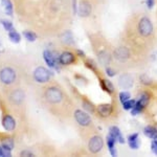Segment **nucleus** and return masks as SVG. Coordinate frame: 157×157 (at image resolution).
<instances>
[{
  "mask_svg": "<svg viewBox=\"0 0 157 157\" xmlns=\"http://www.w3.org/2000/svg\"><path fill=\"white\" fill-rule=\"evenodd\" d=\"M154 24L144 13H135L128 18L124 29V43L139 56L149 54L155 43Z\"/></svg>",
  "mask_w": 157,
  "mask_h": 157,
  "instance_id": "1",
  "label": "nucleus"
},
{
  "mask_svg": "<svg viewBox=\"0 0 157 157\" xmlns=\"http://www.w3.org/2000/svg\"><path fill=\"white\" fill-rule=\"evenodd\" d=\"M43 100L46 105L52 108L50 110L58 107V114H60L61 111L64 112V114H67L70 109V106L68 105L69 98L64 90L58 85H50L45 87L43 90Z\"/></svg>",
  "mask_w": 157,
  "mask_h": 157,
  "instance_id": "2",
  "label": "nucleus"
},
{
  "mask_svg": "<svg viewBox=\"0 0 157 157\" xmlns=\"http://www.w3.org/2000/svg\"><path fill=\"white\" fill-rule=\"evenodd\" d=\"M89 40L91 41V44L93 46V50H94L95 55H97L100 64L107 67L109 64H111V62L113 60L112 59L113 50H111L110 46H109V43L102 36H100L98 34L92 35Z\"/></svg>",
  "mask_w": 157,
  "mask_h": 157,
  "instance_id": "3",
  "label": "nucleus"
},
{
  "mask_svg": "<svg viewBox=\"0 0 157 157\" xmlns=\"http://www.w3.org/2000/svg\"><path fill=\"white\" fill-rule=\"evenodd\" d=\"M140 57L141 56H139L125 43L118 45L112 52V59L115 61L118 66H132L136 63V59H140Z\"/></svg>",
  "mask_w": 157,
  "mask_h": 157,
  "instance_id": "4",
  "label": "nucleus"
},
{
  "mask_svg": "<svg viewBox=\"0 0 157 157\" xmlns=\"http://www.w3.org/2000/svg\"><path fill=\"white\" fill-rule=\"evenodd\" d=\"M6 98L13 107H21L25 100V92L21 88H12L6 93Z\"/></svg>",
  "mask_w": 157,
  "mask_h": 157,
  "instance_id": "5",
  "label": "nucleus"
},
{
  "mask_svg": "<svg viewBox=\"0 0 157 157\" xmlns=\"http://www.w3.org/2000/svg\"><path fill=\"white\" fill-rule=\"evenodd\" d=\"M17 78V73L14 68L4 67L0 70V82L4 85H12Z\"/></svg>",
  "mask_w": 157,
  "mask_h": 157,
  "instance_id": "6",
  "label": "nucleus"
},
{
  "mask_svg": "<svg viewBox=\"0 0 157 157\" xmlns=\"http://www.w3.org/2000/svg\"><path fill=\"white\" fill-rule=\"evenodd\" d=\"M73 117H75V121L78 123V125L83 128H88L92 125V120H91L89 114L85 111L80 110V109H77L73 112Z\"/></svg>",
  "mask_w": 157,
  "mask_h": 157,
  "instance_id": "7",
  "label": "nucleus"
},
{
  "mask_svg": "<svg viewBox=\"0 0 157 157\" xmlns=\"http://www.w3.org/2000/svg\"><path fill=\"white\" fill-rule=\"evenodd\" d=\"M104 147V140L102 136L95 134V135L90 136L89 140H88V150L92 154H98L102 151Z\"/></svg>",
  "mask_w": 157,
  "mask_h": 157,
  "instance_id": "8",
  "label": "nucleus"
},
{
  "mask_svg": "<svg viewBox=\"0 0 157 157\" xmlns=\"http://www.w3.org/2000/svg\"><path fill=\"white\" fill-rule=\"evenodd\" d=\"M33 77H34V80L38 83H47L50 81V78H52V73L48 69H46L43 66H39L37 67L36 69L34 70V73H33Z\"/></svg>",
  "mask_w": 157,
  "mask_h": 157,
  "instance_id": "9",
  "label": "nucleus"
},
{
  "mask_svg": "<svg viewBox=\"0 0 157 157\" xmlns=\"http://www.w3.org/2000/svg\"><path fill=\"white\" fill-rule=\"evenodd\" d=\"M149 102H150V95H149V93L148 92H143L140 94L139 100L136 102L135 106L131 109V113H132L133 115H137L140 112H143L144 109L148 106Z\"/></svg>",
  "mask_w": 157,
  "mask_h": 157,
  "instance_id": "10",
  "label": "nucleus"
},
{
  "mask_svg": "<svg viewBox=\"0 0 157 157\" xmlns=\"http://www.w3.org/2000/svg\"><path fill=\"white\" fill-rule=\"evenodd\" d=\"M134 85V78L130 73H123L118 78V86L121 89H130Z\"/></svg>",
  "mask_w": 157,
  "mask_h": 157,
  "instance_id": "11",
  "label": "nucleus"
},
{
  "mask_svg": "<svg viewBox=\"0 0 157 157\" xmlns=\"http://www.w3.org/2000/svg\"><path fill=\"white\" fill-rule=\"evenodd\" d=\"M112 112H113V105L110 103L100 104L97 107V113L103 118L109 117V116L112 114Z\"/></svg>",
  "mask_w": 157,
  "mask_h": 157,
  "instance_id": "12",
  "label": "nucleus"
},
{
  "mask_svg": "<svg viewBox=\"0 0 157 157\" xmlns=\"http://www.w3.org/2000/svg\"><path fill=\"white\" fill-rule=\"evenodd\" d=\"M2 126H3L4 130L9 131V132L14 131L15 128H16V121H15V118L13 117L11 114H4L3 118H2Z\"/></svg>",
  "mask_w": 157,
  "mask_h": 157,
  "instance_id": "13",
  "label": "nucleus"
},
{
  "mask_svg": "<svg viewBox=\"0 0 157 157\" xmlns=\"http://www.w3.org/2000/svg\"><path fill=\"white\" fill-rule=\"evenodd\" d=\"M75 62V56L70 52H63L59 57V63L61 65H70Z\"/></svg>",
  "mask_w": 157,
  "mask_h": 157,
  "instance_id": "14",
  "label": "nucleus"
},
{
  "mask_svg": "<svg viewBox=\"0 0 157 157\" xmlns=\"http://www.w3.org/2000/svg\"><path fill=\"white\" fill-rule=\"evenodd\" d=\"M43 58H44L45 62H46V64L48 65L49 67H52V68L56 67V58L50 50L48 49L44 50V52H43Z\"/></svg>",
  "mask_w": 157,
  "mask_h": 157,
  "instance_id": "15",
  "label": "nucleus"
},
{
  "mask_svg": "<svg viewBox=\"0 0 157 157\" xmlns=\"http://www.w3.org/2000/svg\"><path fill=\"white\" fill-rule=\"evenodd\" d=\"M100 84H101L102 89L105 91V92L109 93V94L113 93V91H114V87H113L112 83H111L109 80H106V78H100Z\"/></svg>",
  "mask_w": 157,
  "mask_h": 157,
  "instance_id": "16",
  "label": "nucleus"
},
{
  "mask_svg": "<svg viewBox=\"0 0 157 157\" xmlns=\"http://www.w3.org/2000/svg\"><path fill=\"white\" fill-rule=\"evenodd\" d=\"M115 143L116 139L111 135L110 133L107 136V147L109 149V152L112 156H116V149H115Z\"/></svg>",
  "mask_w": 157,
  "mask_h": 157,
  "instance_id": "17",
  "label": "nucleus"
},
{
  "mask_svg": "<svg viewBox=\"0 0 157 157\" xmlns=\"http://www.w3.org/2000/svg\"><path fill=\"white\" fill-rule=\"evenodd\" d=\"M109 133L111 134V135L113 136L116 141H118L120 144H124L125 143V139H124V136L121 135V130L118 129L117 127H115V126H113V127L110 128V130H109Z\"/></svg>",
  "mask_w": 157,
  "mask_h": 157,
  "instance_id": "18",
  "label": "nucleus"
},
{
  "mask_svg": "<svg viewBox=\"0 0 157 157\" xmlns=\"http://www.w3.org/2000/svg\"><path fill=\"white\" fill-rule=\"evenodd\" d=\"M128 143L131 149H138L139 147V139H138V134L133 133L128 137Z\"/></svg>",
  "mask_w": 157,
  "mask_h": 157,
  "instance_id": "19",
  "label": "nucleus"
},
{
  "mask_svg": "<svg viewBox=\"0 0 157 157\" xmlns=\"http://www.w3.org/2000/svg\"><path fill=\"white\" fill-rule=\"evenodd\" d=\"M0 144H1V146L7 151H12L13 148H14V140H13V138H11V137L1 138Z\"/></svg>",
  "mask_w": 157,
  "mask_h": 157,
  "instance_id": "20",
  "label": "nucleus"
},
{
  "mask_svg": "<svg viewBox=\"0 0 157 157\" xmlns=\"http://www.w3.org/2000/svg\"><path fill=\"white\" fill-rule=\"evenodd\" d=\"M144 133L147 137L154 139L157 136V129L153 126H147V127L144 129Z\"/></svg>",
  "mask_w": 157,
  "mask_h": 157,
  "instance_id": "21",
  "label": "nucleus"
},
{
  "mask_svg": "<svg viewBox=\"0 0 157 157\" xmlns=\"http://www.w3.org/2000/svg\"><path fill=\"white\" fill-rule=\"evenodd\" d=\"M83 108L90 113H95V111H97V109H95V107L93 106V104L88 100L83 101Z\"/></svg>",
  "mask_w": 157,
  "mask_h": 157,
  "instance_id": "22",
  "label": "nucleus"
},
{
  "mask_svg": "<svg viewBox=\"0 0 157 157\" xmlns=\"http://www.w3.org/2000/svg\"><path fill=\"white\" fill-rule=\"evenodd\" d=\"M9 37H10V39H11L12 41L15 42V43L20 42V39H21V36H20V35L15 29L11 30V32H9Z\"/></svg>",
  "mask_w": 157,
  "mask_h": 157,
  "instance_id": "23",
  "label": "nucleus"
},
{
  "mask_svg": "<svg viewBox=\"0 0 157 157\" xmlns=\"http://www.w3.org/2000/svg\"><path fill=\"white\" fill-rule=\"evenodd\" d=\"M23 36L25 37V39H27L29 41H35L37 39V36L34 32L32 30H25L23 32Z\"/></svg>",
  "mask_w": 157,
  "mask_h": 157,
  "instance_id": "24",
  "label": "nucleus"
},
{
  "mask_svg": "<svg viewBox=\"0 0 157 157\" xmlns=\"http://www.w3.org/2000/svg\"><path fill=\"white\" fill-rule=\"evenodd\" d=\"M3 2L4 9H6V12L7 15H12L13 14V4L10 0H2Z\"/></svg>",
  "mask_w": 157,
  "mask_h": 157,
  "instance_id": "25",
  "label": "nucleus"
},
{
  "mask_svg": "<svg viewBox=\"0 0 157 157\" xmlns=\"http://www.w3.org/2000/svg\"><path fill=\"white\" fill-rule=\"evenodd\" d=\"M135 104H136V101L135 100H128V101H126V102H124L123 103V107L125 110H131L134 106H135Z\"/></svg>",
  "mask_w": 157,
  "mask_h": 157,
  "instance_id": "26",
  "label": "nucleus"
},
{
  "mask_svg": "<svg viewBox=\"0 0 157 157\" xmlns=\"http://www.w3.org/2000/svg\"><path fill=\"white\" fill-rule=\"evenodd\" d=\"M130 98H131L130 93L127 92V91H123V92L120 93V101L121 102V104L124 102H126V101L130 100Z\"/></svg>",
  "mask_w": 157,
  "mask_h": 157,
  "instance_id": "27",
  "label": "nucleus"
},
{
  "mask_svg": "<svg viewBox=\"0 0 157 157\" xmlns=\"http://www.w3.org/2000/svg\"><path fill=\"white\" fill-rule=\"evenodd\" d=\"M1 23L3 25L4 29L7 30V32H11V30H14V27H13L12 22L6 21V20H1Z\"/></svg>",
  "mask_w": 157,
  "mask_h": 157,
  "instance_id": "28",
  "label": "nucleus"
},
{
  "mask_svg": "<svg viewBox=\"0 0 157 157\" xmlns=\"http://www.w3.org/2000/svg\"><path fill=\"white\" fill-rule=\"evenodd\" d=\"M85 64H86V66H87L88 68H90L91 70H93V71H97V65H95L91 60L86 61Z\"/></svg>",
  "mask_w": 157,
  "mask_h": 157,
  "instance_id": "29",
  "label": "nucleus"
},
{
  "mask_svg": "<svg viewBox=\"0 0 157 157\" xmlns=\"http://www.w3.org/2000/svg\"><path fill=\"white\" fill-rule=\"evenodd\" d=\"M0 156H11V152L6 150L2 146H0Z\"/></svg>",
  "mask_w": 157,
  "mask_h": 157,
  "instance_id": "30",
  "label": "nucleus"
},
{
  "mask_svg": "<svg viewBox=\"0 0 157 157\" xmlns=\"http://www.w3.org/2000/svg\"><path fill=\"white\" fill-rule=\"evenodd\" d=\"M106 72H107V75H109V77H114L115 73H116L114 69H112V68L109 67V66L106 67Z\"/></svg>",
  "mask_w": 157,
  "mask_h": 157,
  "instance_id": "31",
  "label": "nucleus"
},
{
  "mask_svg": "<svg viewBox=\"0 0 157 157\" xmlns=\"http://www.w3.org/2000/svg\"><path fill=\"white\" fill-rule=\"evenodd\" d=\"M146 4L148 9H153L154 6H155V0H146Z\"/></svg>",
  "mask_w": 157,
  "mask_h": 157,
  "instance_id": "32",
  "label": "nucleus"
},
{
  "mask_svg": "<svg viewBox=\"0 0 157 157\" xmlns=\"http://www.w3.org/2000/svg\"><path fill=\"white\" fill-rule=\"evenodd\" d=\"M72 11L73 14H75L78 11V6H77V0H72Z\"/></svg>",
  "mask_w": 157,
  "mask_h": 157,
  "instance_id": "33",
  "label": "nucleus"
},
{
  "mask_svg": "<svg viewBox=\"0 0 157 157\" xmlns=\"http://www.w3.org/2000/svg\"><path fill=\"white\" fill-rule=\"evenodd\" d=\"M21 155L22 156H34V154L29 151H22L21 152Z\"/></svg>",
  "mask_w": 157,
  "mask_h": 157,
  "instance_id": "34",
  "label": "nucleus"
},
{
  "mask_svg": "<svg viewBox=\"0 0 157 157\" xmlns=\"http://www.w3.org/2000/svg\"><path fill=\"white\" fill-rule=\"evenodd\" d=\"M78 54L80 55V57H85V54L83 52H81V50H78Z\"/></svg>",
  "mask_w": 157,
  "mask_h": 157,
  "instance_id": "35",
  "label": "nucleus"
}]
</instances>
